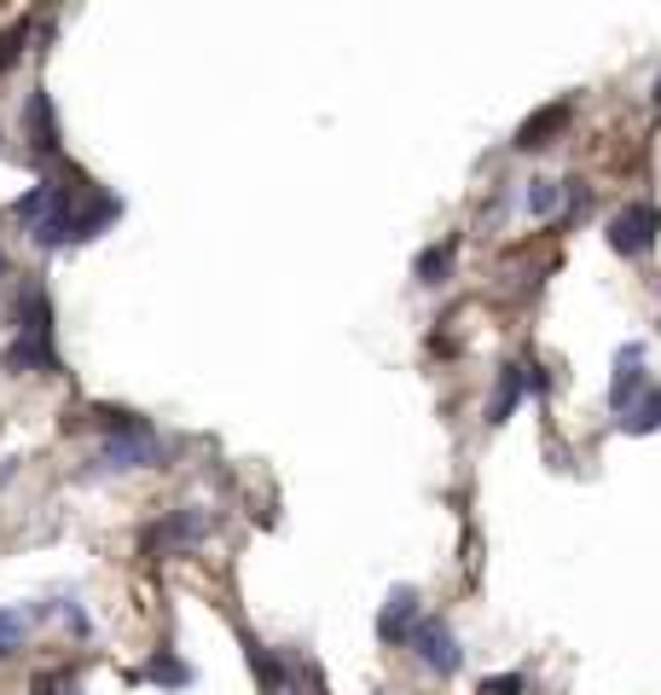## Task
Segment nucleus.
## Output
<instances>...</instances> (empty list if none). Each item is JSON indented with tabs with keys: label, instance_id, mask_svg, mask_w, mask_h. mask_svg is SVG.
Listing matches in <instances>:
<instances>
[{
	"label": "nucleus",
	"instance_id": "f257e3e1",
	"mask_svg": "<svg viewBox=\"0 0 661 695\" xmlns=\"http://www.w3.org/2000/svg\"><path fill=\"white\" fill-rule=\"evenodd\" d=\"M12 215L30 226L35 249H64V244L99 238L122 215V197L105 186H88V180H41L12 203Z\"/></svg>",
	"mask_w": 661,
	"mask_h": 695
},
{
	"label": "nucleus",
	"instance_id": "f03ea898",
	"mask_svg": "<svg viewBox=\"0 0 661 695\" xmlns=\"http://www.w3.org/2000/svg\"><path fill=\"white\" fill-rule=\"evenodd\" d=\"M12 343L0 354V366L12 377H30V371H59V348H53V301H47L41 278H23V290L12 301Z\"/></svg>",
	"mask_w": 661,
	"mask_h": 695
},
{
	"label": "nucleus",
	"instance_id": "7ed1b4c3",
	"mask_svg": "<svg viewBox=\"0 0 661 695\" xmlns=\"http://www.w3.org/2000/svg\"><path fill=\"white\" fill-rule=\"evenodd\" d=\"M151 463H163V441H157V429H151L145 418L129 411V423L111 429V441L99 447V470L122 476V470H151Z\"/></svg>",
	"mask_w": 661,
	"mask_h": 695
},
{
	"label": "nucleus",
	"instance_id": "20e7f679",
	"mask_svg": "<svg viewBox=\"0 0 661 695\" xmlns=\"http://www.w3.org/2000/svg\"><path fill=\"white\" fill-rule=\"evenodd\" d=\"M655 232H661V209H655V203H627V209L609 221V249L627 255V262H639V255L655 249Z\"/></svg>",
	"mask_w": 661,
	"mask_h": 695
},
{
	"label": "nucleus",
	"instance_id": "39448f33",
	"mask_svg": "<svg viewBox=\"0 0 661 695\" xmlns=\"http://www.w3.org/2000/svg\"><path fill=\"white\" fill-rule=\"evenodd\" d=\"M406 643H418V661H424V673H441V678H452L465 666V650H459V637H452L441 621H424V626H413V637Z\"/></svg>",
	"mask_w": 661,
	"mask_h": 695
},
{
	"label": "nucleus",
	"instance_id": "423d86ee",
	"mask_svg": "<svg viewBox=\"0 0 661 695\" xmlns=\"http://www.w3.org/2000/svg\"><path fill=\"white\" fill-rule=\"evenodd\" d=\"M203 533H210L203 510H169L157 528H145V551H181V545H197Z\"/></svg>",
	"mask_w": 661,
	"mask_h": 695
},
{
	"label": "nucleus",
	"instance_id": "0eeeda50",
	"mask_svg": "<svg viewBox=\"0 0 661 695\" xmlns=\"http://www.w3.org/2000/svg\"><path fill=\"white\" fill-rule=\"evenodd\" d=\"M418 626V591L413 585H395L384 597V614H377V637L384 643H406Z\"/></svg>",
	"mask_w": 661,
	"mask_h": 695
},
{
	"label": "nucleus",
	"instance_id": "6e6552de",
	"mask_svg": "<svg viewBox=\"0 0 661 695\" xmlns=\"http://www.w3.org/2000/svg\"><path fill=\"white\" fill-rule=\"evenodd\" d=\"M644 395V348L639 343H627L616 354V382H609V411H627L632 400Z\"/></svg>",
	"mask_w": 661,
	"mask_h": 695
},
{
	"label": "nucleus",
	"instance_id": "1a4fd4ad",
	"mask_svg": "<svg viewBox=\"0 0 661 695\" xmlns=\"http://www.w3.org/2000/svg\"><path fill=\"white\" fill-rule=\"evenodd\" d=\"M23 127H30V145L41 151V157H53V151H59V122H53V99H47V93H30Z\"/></svg>",
	"mask_w": 661,
	"mask_h": 695
},
{
	"label": "nucleus",
	"instance_id": "9d476101",
	"mask_svg": "<svg viewBox=\"0 0 661 695\" xmlns=\"http://www.w3.org/2000/svg\"><path fill=\"white\" fill-rule=\"evenodd\" d=\"M569 105H546L540 116H528L522 127H517V151H540V145H551V134H563L569 127Z\"/></svg>",
	"mask_w": 661,
	"mask_h": 695
},
{
	"label": "nucleus",
	"instance_id": "9b49d317",
	"mask_svg": "<svg viewBox=\"0 0 661 695\" xmlns=\"http://www.w3.org/2000/svg\"><path fill=\"white\" fill-rule=\"evenodd\" d=\"M244 661H250V673H256V684H262L267 695H291V673L273 661V650H267V643L244 637Z\"/></svg>",
	"mask_w": 661,
	"mask_h": 695
},
{
	"label": "nucleus",
	"instance_id": "f8f14e48",
	"mask_svg": "<svg viewBox=\"0 0 661 695\" xmlns=\"http://www.w3.org/2000/svg\"><path fill=\"white\" fill-rule=\"evenodd\" d=\"M140 678H145V684H163V689H186V684H192V666L174 655V650H157V655L140 666Z\"/></svg>",
	"mask_w": 661,
	"mask_h": 695
},
{
	"label": "nucleus",
	"instance_id": "ddd939ff",
	"mask_svg": "<svg viewBox=\"0 0 661 695\" xmlns=\"http://www.w3.org/2000/svg\"><path fill=\"white\" fill-rule=\"evenodd\" d=\"M621 429H627V435H655V429H661V389H644L639 400H632V406L621 411Z\"/></svg>",
	"mask_w": 661,
	"mask_h": 695
},
{
	"label": "nucleus",
	"instance_id": "4468645a",
	"mask_svg": "<svg viewBox=\"0 0 661 695\" xmlns=\"http://www.w3.org/2000/svg\"><path fill=\"white\" fill-rule=\"evenodd\" d=\"M452 255H459V238H447V244H429L424 255H418V285H441V278L452 273Z\"/></svg>",
	"mask_w": 661,
	"mask_h": 695
},
{
	"label": "nucleus",
	"instance_id": "2eb2a0df",
	"mask_svg": "<svg viewBox=\"0 0 661 695\" xmlns=\"http://www.w3.org/2000/svg\"><path fill=\"white\" fill-rule=\"evenodd\" d=\"M522 400V366H505L499 371V389H494V406H488V423H505Z\"/></svg>",
	"mask_w": 661,
	"mask_h": 695
},
{
	"label": "nucleus",
	"instance_id": "dca6fc26",
	"mask_svg": "<svg viewBox=\"0 0 661 695\" xmlns=\"http://www.w3.org/2000/svg\"><path fill=\"white\" fill-rule=\"evenodd\" d=\"M557 197H563V192H557V180H533V186L522 192V209L546 221V215H557Z\"/></svg>",
	"mask_w": 661,
	"mask_h": 695
},
{
	"label": "nucleus",
	"instance_id": "f3484780",
	"mask_svg": "<svg viewBox=\"0 0 661 695\" xmlns=\"http://www.w3.org/2000/svg\"><path fill=\"white\" fill-rule=\"evenodd\" d=\"M30 30H35V23H30V18H18L12 30L0 35V75H7V70L18 64V53H23V41H30Z\"/></svg>",
	"mask_w": 661,
	"mask_h": 695
},
{
	"label": "nucleus",
	"instance_id": "a211bd4d",
	"mask_svg": "<svg viewBox=\"0 0 661 695\" xmlns=\"http://www.w3.org/2000/svg\"><path fill=\"white\" fill-rule=\"evenodd\" d=\"M18 650H23V614L0 609V661H7V655H18Z\"/></svg>",
	"mask_w": 661,
	"mask_h": 695
},
{
	"label": "nucleus",
	"instance_id": "6ab92c4d",
	"mask_svg": "<svg viewBox=\"0 0 661 695\" xmlns=\"http://www.w3.org/2000/svg\"><path fill=\"white\" fill-rule=\"evenodd\" d=\"M481 695H522V678H517V673H505V678H488V684H481Z\"/></svg>",
	"mask_w": 661,
	"mask_h": 695
},
{
	"label": "nucleus",
	"instance_id": "aec40b11",
	"mask_svg": "<svg viewBox=\"0 0 661 695\" xmlns=\"http://www.w3.org/2000/svg\"><path fill=\"white\" fill-rule=\"evenodd\" d=\"M655 105H661V82H655Z\"/></svg>",
	"mask_w": 661,
	"mask_h": 695
},
{
	"label": "nucleus",
	"instance_id": "412c9836",
	"mask_svg": "<svg viewBox=\"0 0 661 695\" xmlns=\"http://www.w3.org/2000/svg\"><path fill=\"white\" fill-rule=\"evenodd\" d=\"M0 273H7V255H0Z\"/></svg>",
	"mask_w": 661,
	"mask_h": 695
}]
</instances>
